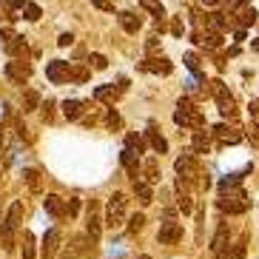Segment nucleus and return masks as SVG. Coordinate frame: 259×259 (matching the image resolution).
Wrapping results in <instances>:
<instances>
[{
  "instance_id": "obj_2",
  "label": "nucleus",
  "mask_w": 259,
  "mask_h": 259,
  "mask_svg": "<svg viewBox=\"0 0 259 259\" xmlns=\"http://www.w3.org/2000/svg\"><path fill=\"white\" fill-rule=\"evenodd\" d=\"M248 205H251V199H248V194H245L242 188H234V191L220 194V208L225 213H245Z\"/></svg>"
},
{
  "instance_id": "obj_13",
  "label": "nucleus",
  "mask_w": 259,
  "mask_h": 259,
  "mask_svg": "<svg viewBox=\"0 0 259 259\" xmlns=\"http://www.w3.org/2000/svg\"><path fill=\"white\" fill-rule=\"evenodd\" d=\"M225 248H228V225L222 222L220 228H217V234H213V239H211V253L213 256H222Z\"/></svg>"
},
{
  "instance_id": "obj_7",
  "label": "nucleus",
  "mask_w": 259,
  "mask_h": 259,
  "mask_svg": "<svg viewBox=\"0 0 259 259\" xmlns=\"http://www.w3.org/2000/svg\"><path fill=\"white\" fill-rule=\"evenodd\" d=\"M180 239H183V225L174 222V220L162 222L160 234H157V242H160V245H174V242H180Z\"/></svg>"
},
{
  "instance_id": "obj_15",
  "label": "nucleus",
  "mask_w": 259,
  "mask_h": 259,
  "mask_svg": "<svg viewBox=\"0 0 259 259\" xmlns=\"http://www.w3.org/2000/svg\"><path fill=\"white\" fill-rule=\"evenodd\" d=\"M143 183H148V185H157L160 183V162L154 160V157H148L145 160V165H143Z\"/></svg>"
},
{
  "instance_id": "obj_9",
  "label": "nucleus",
  "mask_w": 259,
  "mask_h": 259,
  "mask_svg": "<svg viewBox=\"0 0 259 259\" xmlns=\"http://www.w3.org/2000/svg\"><path fill=\"white\" fill-rule=\"evenodd\" d=\"M69 71H71V63H63V60H52L46 66V77L52 80L54 85L69 83Z\"/></svg>"
},
{
  "instance_id": "obj_48",
  "label": "nucleus",
  "mask_w": 259,
  "mask_h": 259,
  "mask_svg": "<svg viewBox=\"0 0 259 259\" xmlns=\"http://www.w3.org/2000/svg\"><path fill=\"white\" fill-rule=\"evenodd\" d=\"M137 259H151V256H145V253H143V256H137Z\"/></svg>"
},
{
  "instance_id": "obj_39",
  "label": "nucleus",
  "mask_w": 259,
  "mask_h": 259,
  "mask_svg": "<svg viewBox=\"0 0 259 259\" xmlns=\"http://www.w3.org/2000/svg\"><path fill=\"white\" fill-rule=\"evenodd\" d=\"M71 43H74V37H71V34H60V37H57V46H71Z\"/></svg>"
},
{
  "instance_id": "obj_5",
  "label": "nucleus",
  "mask_w": 259,
  "mask_h": 259,
  "mask_svg": "<svg viewBox=\"0 0 259 259\" xmlns=\"http://www.w3.org/2000/svg\"><path fill=\"white\" fill-rule=\"evenodd\" d=\"M100 231H103L100 205L92 199V202H89V211H85V234H89V239H92V242H97V239H100Z\"/></svg>"
},
{
  "instance_id": "obj_4",
  "label": "nucleus",
  "mask_w": 259,
  "mask_h": 259,
  "mask_svg": "<svg viewBox=\"0 0 259 259\" xmlns=\"http://www.w3.org/2000/svg\"><path fill=\"white\" fill-rule=\"evenodd\" d=\"M6 77L12 80V83L23 85L26 80L31 77V66H29L26 60H17V57H12V60L6 63Z\"/></svg>"
},
{
  "instance_id": "obj_32",
  "label": "nucleus",
  "mask_w": 259,
  "mask_h": 259,
  "mask_svg": "<svg viewBox=\"0 0 259 259\" xmlns=\"http://www.w3.org/2000/svg\"><path fill=\"white\" fill-rule=\"evenodd\" d=\"M177 111H185V114H199V108L191 103V97H180V103H177Z\"/></svg>"
},
{
  "instance_id": "obj_11",
  "label": "nucleus",
  "mask_w": 259,
  "mask_h": 259,
  "mask_svg": "<svg viewBox=\"0 0 259 259\" xmlns=\"http://www.w3.org/2000/svg\"><path fill=\"white\" fill-rule=\"evenodd\" d=\"M43 208H46V213H49V217H54V220H63V217H66V202H63L57 194H46Z\"/></svg>"
},
{
  "instance_id": "obj_45",
  "label": "nucleus",
  "mask_w": 259,
  "mask_h": 259,
  "mask_svg": "<svg viewBox=\"0 0 259 259\" xmlns=\"http://www.w3.org/2000/svg\"><path fill=\"white\" fill-rule=\"evenodd\" d=\"M205 6H220V0H202Z\"/></svg>"
},
{
  "instance_id": "obj_25",
  "label": "nucleus",
  "mask_w": 259,
  "mask_h": 259,
  "mask_svg": "<svg viewBox=\"0 0 259 259\" xmlns=\"http://www.w3.org/2000/svg\"><path fill=\"white\" fill-rule=\"evenodd\" d=\"M245 251H248V236L236 239V242L231 245V251H225V259H245Z\"/></svg>"
},
{
  "instance_id": "obj_43",
  "label": "nucleus",
  "mask_w": 259,
  "mask_h": 259,
  "mask_svg": "<svg viewBox=\"0 0 259 259\" xmlns=\"http://www.w3.org/2000/svg\"><path fill=\"white\" fill-rule=\"evenodd\" d=\"M248 140H251L253 145L259 148V128H253V131H248Z\"/></svg>"
},
{
  "instance_id": "obj_30",
  "label": "nucleus",
  "mask_w": 259,
  "mask_h": 259,
  "mask_svg": "<svg viewBox=\"0 0 259 259\" xmlns=\"http://www.w3.org/2000/svg\"><path fill=\"white\" fill-rule=\"evenodd\" d=\"M69 80H74V83H85V80H89V69H85V66H71Z\"/></svg>"
},
{
  "instance_id": "obj_42",
  "label": "nucleus",
  "mask_w": 259,
  "mask_h": 259,
  "mask_svg": "<svg viewBox=\"0 0 259 259\" xmlns=\"http://www.w3.org/2000/svg\"><path fill=\"white\" fill-rule=\"evenodd\" d=\"M20 6H26V0H9V12H17Z\"/></svg>"
},
{
  "instance_id": "obj_22",
  "label": "nucleus",
  "mask_w": 259,
  "mask_h": 259,
  "mask_svg": "<svg viewBox=\"0 0 259 259\" xmlns=\"http://www.w3.org/2000/svg\"><path fill=\"white\" fill-rule=\"evenodd\" d=\"M63 117L66 120H80L83 117V103L80 100H66L63 103Z\"/></svg>"
},
{
  "instance_id": "obj_36",
  "label": "nucleus",
  "mask_w": 259,
  "mask_h": 259,
  "mask_svg": "<svg viewBox=\"0 0 259 259\" xmlns=\"http://www.w3.org/2000/svg\"><path fill=\"white\" fill-rule=\"evenodd\" d=\"M89 63H92V66H94V69H97V71L108 69V60H106V57H103V54H92V57H89Z\"/></svg>"
},
{
  "instance_id": "obj_12",
  "label": "nucleus",
  "mask_w": 259,
  "mask_h": 259,
  "mask_svg": "<svg viewBox=\"0 0 259 259\" xmlns=\"http://www.w3.org/2000/svg\"><path fill=\"white\" fill-rule=\"evenodd\" d=\"M0 40H3V49H6L12 57L23 52V37H17L12 29H3V31H0Z\"/></svg>"
},
{
  "instance_id": "obj_18",
  "label": "nucleus",
  "mask_w": 259,
  "mask_h": 259,
  "mask_svg": "<svg viewBox=\"0 0 259 259\" xmlns=\"http://www.w3.org/2000/svg\"><path fill=\"white\" fill-rule=\"evenodd\" d=\"M122 89H114V85H97L94 89V100L97 103H114L117 97H120Z\"/></svg>"
},
{
  "instance_id": "obj_41",
  "label": "nucleus",
  "mask_w": 259,
  "mask_h": 259,
  "mask_svg": "<svg viewBox=\"0 0 259 259\" xmlns=\"http://www.w3.org/2000/svg\"><path fill=\"white\" fill-rule=\"evenodd\" d=\"M52 108H54V103L46 100V106H43V117H46V120H52Z\"/></svg>"
},
{
  "instance_id": "obj_21",
  "label": "nucleus",
  "mask_w": 259,
  "mask_h": 259,
  "mask_svg": "<svg viewBox=\"0 0 259 259\" xmlns=\"http://www.w3.org/2000/svg\"><path fill=\"white\" fill-rule=\"evenodd\" d=\"M120 26H122L125 31H128V34H137L140 26H143V20H140V17L134 15V12H122V15H120Z\"/></svg>"
},
{
  "instance_id": "obj_38",
  "label": "nucleus",
  "mask_w": 259,
  "mask_h": 259,
  "mask_svg": "<svg viewBox=\"0 0 259 259\" xmlns=\"http://www.w3.org/2000/svg\"><path fill=\"white\" fill-rule=\"evenodd\" d=\"M92 3L100 9V12H114V6H111V0H92Z\"/></svg>"
},
{
  "instance_id": "obj_28",
  "label": "nucleus",
  "mask_w": 259,
  "mask_h": 259,
  "mask_svg": "<svg viewBox=\"0 0 259 259\" xmlns=\"http://www.w3.org/2000/svg\"><path fill=\"white\" fill-rule=\"evenodd\" d=\"M37 108H40V94L29 89V92L23 94V111H37Z\"/></svg>"
},
{
  "instance_id": "obj_27",
  "label": "nucleus",
  "mask_w": 259,
  "mask_h": 259,
  "mask_svg": "<svg viewBox=\"0 0 259 259\" xmlns=\"http://www.w3.org/2000/svg\"><path fill=\"white\" fill-rule=\"evenodd\" d=\"M37 251H34V234L31 231H23V259H34Z\"/></svg>"
},
{
  "instance_id": "obj_44",
  "label": "nucleus",
  "mask_w": 259,
  "mask_h": 259,
  "mask_svg": "<svg viewBox=\"0 0 259 259\" xmlns=\"http://www.w3.org/2000/svg\"><path fill=\"white\" fill-rule=\"evenodd\" d=\"M171 31H174L177 37H180V34H183V23H180V20H174V26H171Z\"/></svg>"
},
{
  "instance_id": "obj_37",
  "label": "nucleus",
  "mask_w": 259,
  "mask_h": 259,
  "mask_svg": "<svg viewBox=\"0 0 259 259\" xmlns=\"http://www.w3.org/2000/svg\"><path fill=\"white\" fill-rule=\"evenodd\" d=\"M77 211H80V199L71 197V199H69V205H66V213H69V217H77Z\"/></svg>"
},
{
  "instance_id": "obj_46",
  "label": "nucleus",
  "mask_w": 259,
  "mask_h": 259,
  "mask_svg": "<svg viewBox=\"0 0 259 259\" xmlns=\"http://www.w3.org/2000/svg\"><path fill=\"white\" fill-rule=\"evenodd\" d=\"M251 46H253V49H256V52H259V40H253V43H251Z\"/></svg>"
},
{
  "instance_id": "obj_10",
  "label": "nucleus",
  "mask_w": 259,
  "mask_h": 259,
  "mask_svg": "<svg viewBox=\"0 0 259 259\" xmlns=\"http://www.w3.org/2000/svg\"><path fill=\"white\" fill-rule=\"evenodd\" d=\"M20 222H23V202H20V199H15V202L9 205V213H6V220H3V225L15 234V231L20 228Z\"/></svg>"
},
{
  "instance_id": "obj_40",
  "label": "nucleus",
  "mask_w": 259,
  "mask_h": 259,
  "mask_svg": "<svg viewBox=\"0 0 259 259\" xmlns=\"http://www.w3.org/2000/svg\"><path fill=\"white\" fill-rule=\"evenodd\" d=\"M180 208H183V213H191V211H194V205H191V199H188V197L180 199Z\"/></svg>"
},
{
  "instance_id": "obj_6",
  "label": "nucleus",
  "mask_w": 259,
  "mask_h": 259,
  "mask_svg": "<svg viewBox=\"0 0 259 259\" xmlns=\"http://www.w3.org/2000/svg\"><path fill=\"white\" fill-rule=\"evenodd\" d=\"M174 168H177V174H180V180H183V183L194 180V177H197V154L188 151V154H183V157H177Z\"/></svg>"
},
{
  "instance_id": "obj_35",
  "label": "nucleus",
  "mask_w": 259,
  "mask_h": 259,
  "mask_svg": "<svg viewBox=\"0 0 259 259\" xmlns=\"http://www.w3.org/2000/svg\"><path fill=\"white\" fill-rule=\"evenodd\" d=\"M106 122H108V128H120V125H122L120 114H117L114 108H108V111H106Z\"/></svg>"
},
{
  "instance_id": "obj_23",
  "label": "nucleus",
  "mask_w": 259,
  "mask_h": 259,
  "mask_svg": "<svg viewBox=\"0 0 259 259\" xmlns=\"http://www.w3.org/2000/svg\"><path fill=\"white\" fill-rule=\"evenodd\" d=\"M145 140H148V145L154 148V154H165L168 151V143H165V137L162 134H157V131H145Z\"/></svg>"
},
{
  "instance_id": "obj_34",
  "label": "nucleus",
  "mask_w": 259,
  "mask_h": 259,
  "mask_svg": "<svg viewBox=\"0 0 259 259\" xmlns=\"http://www.w3.org/2000/svg\"><path fill=\"white\" fill-rule=\"evenodd\" d=\"M143 225H145V217L143 213H134L128 220V234H137V231H143Z\"/></svg>"
},
{
  "instance_id": "obj_17",
  "label": "nucleus",
  "mask_w": 259,
  "mask_h": 259,
  "mask_svg": "<svg viewBox=\"0 0 259 259\" xmlns=\"http://www.w3.org/2000/svg\"><path fill=\"white\" fill-rule=\"evenodd\" d=\"M23 180H26L31 194H40V191H43V177H40L37 168H23Z\"/></svg>"
},
{
  "instance_id": "obj_47",
  "label": "nucleus",
  "mask_w": 259,
  "mask_h": 259,
  "mask_svg": "<svg viewBox=\"0 0 259 259\" xmlns=\"http://www.w3.org/2000/svg\"><path fill=\"white\" fill-rule=\"evenodd\" d=\"M0 148H3V128H0Z\"/></svg>"
},
{
  "instance_id": "obj_14",
  "label": "nucleus",
  "mask_w": 259,
  "mask_h": 259,
  "mask_svg": "<svg viewBox=\"0 0 259 259\" xmlns=\"http://www.w3.org/2000/svg\"><path fill=\"white\" fill-rule=\"evenodd\" d=\"M140 69L143 71H154V74H171V63L165 60V57H148L145 63H140Z\"/></svg>"
},
{
  "instance_id": "obj_20",
  "label": "nucleus",
  "mask_w": 259,
  "mask_h": 259,
  "mask_svg": "<svg viewBox=\"0 0 259 259\" xmlns=\"http://www.w3.org/2000/svg\"><path fill=\"white\" fill-rule=\"evenodd\" d=\"M134 197L140 199V205H151V202H154L151 185H148V183H143V180H137V183H134Z\"/></svg>"
},
{
  "instance_id": "obj_1",
  "label": "nucleus",
  "mask_w": 259,
  "mask_h": 259,
  "mask_svg": "<svg viewBox=\"0 0 259 259\" xmlns=\"http://www.w3.org/2000/svg\"><path fill=\"white\" fill-rule=\"evenodd\" d=\"M125 208H128V197L122 191H114L106 202V225L108 228H117L122 220H125Z\"/></svg>"
},
{
  "instance_id": "obj_49",
  "label": "nucleus",
  "mask_w": 259,
  "mask_h": 259,
  "mask_svg": "<svg viewBox=\"0 0 259 259\" xmlns=\"http://www.w3.org/2000/svg\"><path fill=\"white\" fill-rule=\"evenodd\" d=\"M256 128H259V120H256Z\"/></svg>"
},
{
  "instance_id": "obj_31",
  "label": "nucleus",
  "mask_w": 259,
  "mask_h": 259,
  "mask_svg": "<svg viewBox=\"0 0 259 259\" xmlns=\"http://www.w3.org/2000/svg\"><path fill=\"white\" fill-rule=\"evenodd\" d=\"M40 15H43V12H40L37 3H26V6H23V17H26V20H31V23L40 20Z\"/></svg>"
},
{
  "instance_id": "obj_24",
  "label": "nucleus",
  "mask_w": 259,
  "mask_h": 259,
  "mask_svg": "<svg viewBox=\"0 0 259 259\" xmlns=\"http://www.w3.org/2000/svg\"><path fill=\"white\" fill-rule=\"evenodd\" d=\"M213 134H220L222 137V143H242V134H239V131L236 128H228V125H217V128H213Z\"/></svg>"
},
{
  "instance_id": "obj_16",
  "label": "nucleus",
  "mask_w": 259,
  "mask_h": 259,
  "mask_svg": "<svg viewBox=\"0 0 259 259\" xmlns=\"http://www.w3.org/2000/svg\"><path fill=\"white\" fill-rule=\"evenodd\" d=\"M145 148H148L145 137H140V134H125V151H128V154L140 157V154H145Z\"/></svg>"
},
{
  "instance_id": "obj_3",
  "label": "nucleus",
  "mask_w": 259,
  "mask_h": 259,
  "mask_svg": "<svg viewBox=\"0 0 259 259\" xmlns=\"http://www.w3.org/2000/svg\"><path fill=\"white\" fill-rule=\"evenodd\" d=\"M211 94L217 97L220 114H222V117H228V120H234V117H236V106H234V97L228 94V89H225L220 80H213V83H211Z\"/></svg>"
},
{
  "instance_id": "obj_19",
  "label": "nucleus",
  "mask_w": 259,
  "mask_h": 259,
  "mask_svg": "<svg viewBox=\"0 0 259 259\" xmlns=\"http://www.w3.org/2000/svg\"><path fill=\"white\" fill-rule=\"evenodd\" d=\"M120 162H122V168L128 171V177L137 183V177H140V165H137V157L134 154H128L125 148H122V154H120Z\"/></svg>"
},
{
  "instance_id": "obj_26",
  "label": "nucleus",
  "mask_w": 259,
  "mask_h": 259,
  "mask_svg": "<svg viewBox=\"0 0 259 259\" xmlns=\"http://www.w3.org/2000/svg\"><path fill=\"white\" fill-rule=\"evenodd\" d=\"M208 148H211V137L205 131H197L194 134V154H208Z\"/></svg>"
},
{
  "instance_id": "obj_8",
  "label": "nucleus",
  "mask_w": 259,
  "mask_h": 259,
  "mask_svg": "<svg viewBox=\"0 0 259 259\" xmlns=\"http://www.w3.org/2000/svg\"><path fill=\"white\" fill-rule=\"evenodd\" d=\"M60 242H63V234L60 228H49L46 236H43V259H54L57 256V251H60Z\"/></svg>"
},
{
  "instance_id": "obj_33",
  "label": "nucleus",
  "mask_w": 259,
  "mask_h": 259,
  "mask_svg": "<svg viewBox=\"0 0 259 259\" xmlns=\"http://www.w3.org/2000/svg\"><path fill=\"white\" fill-rule=\"evenodd\" d=\"M183 60H185V66H188V71H194L197 77H202V74H199V57H197V54L188 52V54L183 57Z\"/></svg>"
},
{
  "instance_id": "obj_29",
  "label": "nucleus",
  "mask_w": 259,
  "mask_h": 259,
  "mask_svg": "<svg viewBox=\"0 0 259 259\" xmlns=\"http://www.w3.org/2000/svg\"><path fill=\"white\" fill-rule=\"evenodd\" d=\"M140 6H143L145 12H151V15L157 17V20H160V17L165 15V9H162V3H160V0H140Z\"/></svg>"
}]
</instances>
